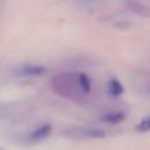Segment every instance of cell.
<instances>
[{"mask_svg": "<svg viewBox=\"0 0 150 150\" xmlns=\"http://www.w3.org/2000/svg\"><path fill=\"white\" fill-rule=\"evenodd\" d=\"M50 87L55 95L70 101H84L92 92L90 76L80 71H62L53 75Z\"/></svg>", "mask_w": 150, "mask_h": 150, "instance_id": "1", "label": "cell"}, {"mask_svg": "<svg viewBox=\"0 0 150 150\" xmlns=\"http://www.w3.org/2000/svg\"><path fill=\"white\" fill-rule=\"evenodd\" d=\"M69 137L78 140H101L105 137V132L100 128L90 127V125H74L66 130Z\"/></svg>", "mask_w": 150, "mask_h": 150, "instance_id": "2", "label": "cell"}, {"mask_svg": "<svg viewBox=\"0 0 150 150\" xmlns=\"http://www.w3.org/2000/svg\"><path fill=\"white\" fill-rule=\"evenodd\" d=\"M53 132L52 124H42L36 127L34 129H32L30 132H28L26 134L23 136V142L26 145H36L38 142H42L44 140H46Z\"/></svg>", "mask_w": 150, "mask_h": 150, "instance_id": "3", "label": "cell"}, {"mask_svg": "<svg viewBox=\"0 0 150 150\" xmlns=\"http://www.w3.org/2000/svg\"><path fill=\"white\" fill-rule=\"evenodd\" d=\"M46 73V67L36 63H24L13 70L15 78H36Z\"/></svg>", "mask_w": 150, "mask_h": 150, "instance_id": "4", "label": "cell"}, {"mask_svg": "<svg viewBox=\"0 0 150 150\" xmlns=\"http://www.w3.org/2000/svg\"><path fill=\"white\" fill-rule=\"evenodd\" d=\"M125 5L134 15L141 17H150V8L140 0H125Z\"/></svg>", "mask_w": 150, "mask_h": 150, "instance_id": "5", "label": "cell"}, {"mask_svg": "<svg viewBox=\"0 0 150 150\" xmlns=\"http://www.w3.org/2000/svg\"><path fill=\"white\" fill-rule=\"evenodd\" d=\"M127 113L122 111H111V112H105L101 115V121L107 122V124H119V122L124 121Z\"/></svg>", "mask_w": 150, "mask_h": 150, "instance_id": "6", "label": "cell"}, {"mask_svg": "<svg viewBox=\"0 0 150 150\" xmlns=\"http://www.w3.org/2000/svg\"><path fill=\"white\" fill-rule=\"evenodd\" d=\"M107 92L108 95L113 96V98H117V96H121L124 93V86L121 84L119 79L116 78H111L107 83Z\"/></svg>", "mask_w": 150, "mask_h": 150, "instance_id": "7", "label": "cell"}, {"mask_svg": "<svg viewBox=\"0 0 150 150\" xmlns=\"http://www.w3.org/2000/svg\"><path fill=\"white\" fill-rule=\"evenodd\" d=\"M136 132L138 133H146V132H150V116H146L136 125L134 128Z\"/></svg>", "mask_w": 150, "mask_h": 150, "instance_id": "8", "label": "cell"}, {"mask_svg": "<svg viewBox=\"0 0 150 150\" xmlns=\"http://www.w3.org/2000/svg\"><path fill=\"white\" fill-rule=\"evenodd\" d=\"M76 4L82 5V7H90V5H93L99 1V0H74Z\"/></svg>", "mask_w": 150, "mask_h": 150, "instance_id": "9", "label": "cell"}]
</instances>
